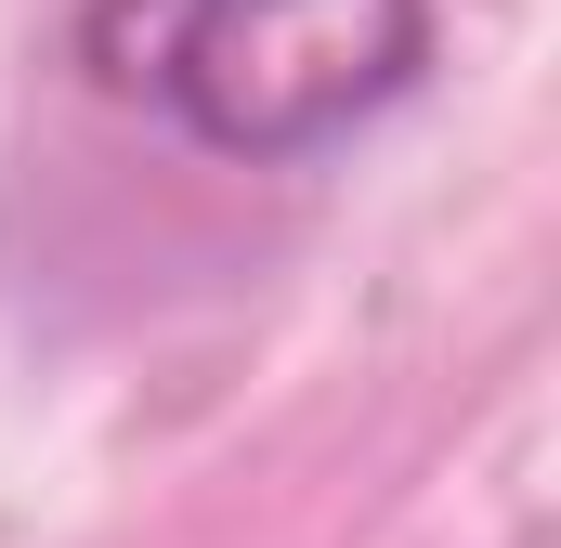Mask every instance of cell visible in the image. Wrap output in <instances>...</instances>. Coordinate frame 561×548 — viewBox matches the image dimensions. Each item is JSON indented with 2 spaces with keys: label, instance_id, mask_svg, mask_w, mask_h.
<instances>
[{
  "label": "cell",
  "instance_id": "cell-1",
  "mask_svg": "<svg viewBox=\"0 0 561 548\" xmlns=\"http://www.w3.org/2000/svg\"><path fill=\"white\" fill-rule=\"evenodd\" d=\"M79 66L196 157L300 170L419 92L431 0H79Z\"/></svg>",
  "mask_w": 561,
  "mask_h": 548
}]
</instances>
